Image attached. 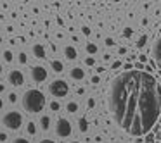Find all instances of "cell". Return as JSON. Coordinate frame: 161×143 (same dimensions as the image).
Here are the masks:
<instances>
[{
  "instance_id": "cell-8",
  "label": "cell",
  "mask_w": 161,
  "mask_h": 143,
  "mask_svg": "<svg viewBox=\"0 0 161 143\" xmlns=\"http://www.w3.org/2000/svg\"><path fill=\"white\" fill-rule=\"evenodd\" d=\"M153 57L156 59V62L161 64V36H158L153 45Z\"/></svg>"
},
{
  "instance_id": "cell-27",
  "label": "cell",
  "mask_w": 161,
  "mask_h": 143,
  "mask_svg": "<svg viewBox=\"0 0 161 143\" xmlns=\"http://www.w3.org/2000/svg\"><path fill=\"white\" fill-rule=\"evenodd\" d=\"M123 35H125V36H130V35H132V29H130V28H125V31H123Z\"/></svg>"
},
{
  "instance_id": "cell-2",
  "label": "cell",
  "mask_w": 161,
  "mask_h": 143,
  "mask_svg": "<svg viewBox=\"0 0 161 143\" xmlns=\"http://www.w3.org/2000/svg\"><path fill=\"white\" fill-rule=\"evenodd\" d=\"M21 104H23V109L28 114H38L45 107V97H43V93L40 90H33L31 88V90H26L23 93Z\"/></svg>"
},
{
  "instance_id": "cell-20",
  "label": "cell",
  "mask_w": 161,
  "mask_h": 143,
  "mask_svg": "<svg viewBox=\"0 0 161 143\" xmlns=\"http://www.w3.org/2000/svg\"><path fill=\"white\" fill-rule=\"evenodd\" d=\"M26 60H28V59H26V54L21 52V54H19V62H21V64H26Z\"/></svg>"
},
{
  "instance_id": "cell-11",
  "label": "cell",
  "mask_w": 161,
  "mask_h": 143,
  "mask_svg": "<svg viewBox=\"0 0 161 143\" xmlns=\"http://www.w3.org/2000/svg\"><path fill=\"white\" fill-rule=\"evenodd\" d=\"M69 76L73 78V79H83L85 73H83V69H80V67H73V69L69 71Z\"/></svg>"
},
{
  "instance_id": "cell-34",
  "label": "cell",
  "mask_w": 161,
  "mask_h": 143,
  "mask_svg": "<svg viewBox=\"0 0 161 143\" xmlns=\"http://www.w3.org/2000/svg\"><path fill=\"white\" fill-rule=\"evenodd\" d=\"M4 90H5V88H4V84H0V93H2Z\"/></svg>"
},
{
  "instance_id": "cell-17",
  "label": "cell",
  "mask_w": 161,
  "mask_h": 143,
  "mask_svg": "<svg viewBox=\"0 0 161 143\" xmlns=\"http://www.w3.org/2000/svg\"><path fill=\"white\" fill-rule=\"evenodd\" d=\"M26 131H28L30 135H35V133H36V128H35V124H33V122H30V124L26 126Z\"/></svg>"
},
{
  "instance_id": "cell-25",
  "label": "cell",
  "mask_w": 161,
  "mask_h": 143,
  "mask_svg": "<svg viewBox=\"0 0 161 143\" xmlns=\"http://www.w3.org/2000/svg\"><path fill=\"white\" fill-rule=\"evenodd\" d=\"M106 45H108V47H113V45H114V42H113V38H106Z\"/></svg>"
},
{
  "instance_id": "cell-16",
  "label": "cell",
  "mask_w": 161,
  "mask_h": 143,
  "mask_svg": "<svg viewBox=\"0 0 161 143\" xmlns=\"http://www.w3.org/2000/svg\"><path fill=\"white\" fill-rule=\"evenodd\" d=\"M4 60L5 62H12V52L11 50H5L4 52Z\"/></svg>"
},
{
  "instance_id": "cell-13",
  "label": "cell",
  "mask_w": 161,
  "mask_h": 143,
  "mask_svg": "<svg viewBox=\"0 0 161 143\" xmlns=\"http://www.w3.org/2000/svg\"><path fill=\"white\" fill-rule=\"evenodd\" d=\"M40 126H42L43 131H47V129L50 128V117L49 115H42V119H40Z\"/></svg>"
},
{
  "instance_id": "cell-31",
  "label": "cell",
  "mask_w": 161,
  "mask_h": 143,
  "mask_svg": "<svg viewBox=\"0 0 161 143\" xmlns=\"http://www.w3.org/2000/svg\"><path fill=\"white\" fill-rule=\"evenodd\" d=\"M146 141H147V143H154V140H153V136H147V138H146Z\"/></svg>"
},
{
  "instance_id": "cell-35",
  "label": "cell",
  "mask_w": 161,
  "mask_h": 143,
  "mask_svg": "<svg viewBox=\"0 0 161 143\" xmlns=\"http://www.w3.org/2000/svg\"><path fill=\"white\" fill-rule=\"evenodd\" d=\"M69 143H80V141H69Z\"/></svg>"
},
{
  "instance_id": "cell-1",
  "label": "cell",
  "mask_w": 161,
  "mask_h": 143,
  "mask_svg": "<svg viewBox=\"0 0 161 143\" xmlns=\"http://www.w3.org/2000/svg\"><path fill=\"white\" fill-rule=\"evenodd\" d=\"M108 104L118 128L144 136L161 114V84L146 71H125L111 81Z\"/></svg>"
},
{
  "instance_id": "cell-15",
  "label": "cell",
  "mask_w": 161,
  "mask_h": 143,
  "mask_svg": "<svg viewBox=\"0 0 161 143\" xmlns=\"http://www.w3.org/2000/svg\"><path fill=\"white\" fill-rule=\"evenodd\" d=\"M66 110H68V112H71V114H75V112L78 110V104H76V102H68Z\"/></svg>"
},
{
  "instance_id": "cell-33",
  "label": "cell",
  "mask_w": 161,
  "mask_h": 143,
  "mask_svg": "<svg viewBox=\"0 0 161 143\" xmlns=\"http://www.w3.org/2000/svg\"><path fill=\"white\" fill-rule=\"evenodd\" d=\"M2 107H4V102H2V98H0V110H2Z\"/></svg>"
},
{
  "instance_id": "cell-24",
  "label": "cell",
  "mask_w": 161,
  "mask_h": 143,
  "mask_svg": "<svg viewBox=\"0 0 161 143\" xmlns=\"http://www.w3.org/2000/svg\"><path fill=\"white\" fill-rule=\"evenodd\" d=\"M12 143H30V141H28V140H26V138H16V140H14V141H12Z\"/></svg>"
},
{
  "instance_id": "cell-36",
  "label": "cell",
  "mask_w": 161,
  "mask_h": 143,
  "mask_svg": "<svg viewBox=\"0 0 161 143\" xmlns=\"http://www.w3.org/2000/svg\"><path fill=\"white\" fill-rule=\"evenodd\" d=\"M0 73H2V66H0Z\"/></svg>"
},
{
  "instance_id": "cell-6",
  "label": "cell",
  "mask_w": 161,
  "mask_h": 143,
  "mask_svg": "<svg viewBox=\"0 0 161 143\" xmlns=\"http://www.w3.org/2000/svg\"><path fill=\"white\" fill-rule=\"evenodd\" d=\"M7 81L12 86H21V84L25 83V76H23V73L19 69H12V71H9V74H7Z\"/></svg>"
},
{
  "instance_id": "cell-30",
  "label": "cell",
  "mask_w": 161,
  "mask_h": 143,
  "mask_svg": "<svg viewBox=\"0 0 161 143\" xmlns=\"http://www.w3.org/2000/svg\"><path fill=\"white\" fill-rule=\"evenodd\" d=\"M83 33H85V35H90V28H87V26H85V28H83Z\"/></svg>"
},
{
  "instance_id": "cell-14",
  "label": "cell",
  "mask_w": 161,
  "mask_h": 143,
  "mask_svg": "<svg viewBox=\"0 0 161 143\" xmlns=\"http://www.w3.org/2000/svg\"><path fill=\"white\" fill-rule=\"evenodd\" d=\"M78 124H80L78 128H80L81 133H87L88 131V122H87V119H85V117H81L80 121H78Z\"/></svg>"
},
{
  "instance_id": "cell-12",
  "label": "cell",
  "mask_w": 161,
  "mask_h": 143,
  "mask_svg": "<svg viewBox=\"0 0 161 143\" xmlns=\"http://www.w3.org/2000/svg\"><path fill=\"white\" fill-rule=\"evenodd\" d=\"M50 67H52L54 73H63V69H64L61 60H52V62H50Z\"/></svg>"
},
{
  "instance_id": "cell-29",
  "label": "cell",
  "mask_w": 161,
  "mask_h": 143,
  "mask_svg": "<svg viewBox=\"0 0 161 143\" xmlns=\"http://www.w3.org/2000/svg\"><path fill=\"white\" fill-rule=\"evenodd\" d=\"M7 140V135L5 133H0V141H5Z\"/></svg>"
},
{
  "instance_id": "cell-21",
  "label": "cell",
  "mask_w": 161,
  "mask_h": 143,
  "mask_svg": "<svg viewBox=\"0 0 161 143\" xmlns=\"http://www.w3.org/2000/svg\"><path fill=\"white\" fill-rule=\"evenodd\" d=\"M16 100H18V95H16V93H9V102H11V104H14Z\"/></svg>"
},
{
  "instance_id": "cell-9",
  "label": "cell",
  "mask_w": 161,
  "mask_h": 143,
  "mask_svg": "<svg viewBox=\"0 0 161 143\" xmlns=\"http://www.w3.org/2000/svg\"><path fill=\"white\" fill-rule=\"evenodd\" d=\"M33 55L36 59H45V49H43V45H40V43L33 45Z\"/></svg>"
},
{
  "instance_id": "cell-3",
  "label": "cell",
  "mask_w": 161,
  "mask_h": 143,
  "mask_svg": "<svg viewBox=\"0 0 161 143\" xmlns=\"http://www.w3.org/2000/svg\"><path fill=\"white\" fill-rule=\"evenodd\" d=\"M2 124L7 129H11V131H18L23 126V115L16 110H9V112H5L4 117H2Z\"/></svg>"
},
{
  "instance_id": "cell-23",
  "label": "cell",
  "mask_w": 161,
  "mask_h": 143,
  "mask_svg": "<svg viewBox=\"0 0 161 143\" xmlns=\"http://www.w3.org/2000/svg\"><path fill=\"white\" fill-rule=\"evenodd\" d=\"M59 107L61 105L57 104V102H52V104H50V109H52V110H59Z\"/></svg>"
},
{
  "instance_id": "cell-28",
  "label": "cell",
  "mask_w": 161,
  "mask_h": 143,
  "mask_svg": "<svg viewBox=\"0 0 161 143\" xmlns=\"http://www.w3.org/2000/svg\"><path fill=\"white\" fill-rule=\"evenodd\" d=\"M38 143H56V141H52V140H49V138H43V140H40Z\"/></svg>"
},
{
  "instance_id": "cell-7",
  "label": "cell",
  "mask_w": 161,
  "mask_h": 143,
  "mask_svg": "<svg viewBox=\"0 0 161 143\" xmlns=\"http://www.w3.org/2000/svg\"><path fill=\"white\" fill-rule=\"evenodd\" d=\"M31 79L35 83H43L47 79V69L42 66H35L31 67Z\"/></svg>"
},
{
  "instance_id": "cell-19",
  "label": "cell",
  "mask_w": 161,
  "mask_h": 143,
  "mask_svg": "<svg viewBox=\"0 0 161 143\" xmlns=\"http://www.w3.org/2000/svg\"><path fill=\"white\" fill-rule=\"evenodd\" d=\"M146 42H147V36H140L139 42H137V47H139V49H140V47H144V45H146Z\"/></svg>"
},
{
  "instance_id": "cell-26",
  "label": "cell",
  "mask_w": 161,
  "mask_h": 143,
  "mask_svg": "<svg viewBox=\"0 0 161 143\" xmlns=\"http://www.w3.org/2000/svg\"><path fill=\"white\" fill-rule=\"evenodd\" d=\"M118 67H121V62H119V60H116V62H113V69H118Z\"/></svg>"
},
{
  "instance_id": "cell-32",
  "label": "cell",
  "mask_w": 161,
  "mask_h": 143,
  "mask_svg": "<svg viewBox=\"0 0 161 143\" xmlns=\"http://www.w3.org/2000/svg\"><path fill=\"white\" fill-rule=\"evenodd\" d=\"M92 83H99V76H94V78H92Z\"/></svg>"
},
{
  "instance_id": "cell-5",
  "label": "cell",
  "mask_w": 161,
  "mask_h": 143,
  "mask_svg": "<svg viewBox=\"0 0 161 143\" xmlns=\"http://www.w3.org/2000/svg\"><path fill=\"white\" fill-rule=\"evenodd\" d=\"M71 131H73V128H71V122L68 121V119L64 117H59L56 122V135L59 136V138H68V136L71 135Z\"/></svg>"
},
{
  "instance_id": "cell-18",
  "label": "cell",
  "mask_w": 161,
  "mask_h": 143,
  "mask_svg": "<svg viewBox=\"0 0 161 143\" xmlns=\"http://www.w3.org/2000/svg\"><path fill=\"white\" fill-rule=\"evenodd\" d=\"M87 52H88V54H95V52H97V45H94V43H88V45H87Z\"/></svg>"
},
{
  "instance_id": "cell-10",
  "label": "cell",
  "mask_w": 161,
  "mask_h": 143,
  "mask_svg": "<svg viewBox=\"0 0 161 143\" xmlns=\"http://www.w3.org/2000/svg\"><path fill=\"white\" fill-rule=\"evenodd\" d=\"M64 55H66V59L68 60H75L76 59V49L75 47H71V45H68V47H64Z\"/></svg>"
},
{
  "instance_id": "cell-4",
  "label": "cell",
  "mask_w": 161,
  "mask_h": 143,
  "mask_svg": "<svg viewBox=\"0 0 161 143\" xmlns=\"http://www.w3.org/2000/svg\"><path fill=\"white\" fill-rule=\"evenodd\" d=\"M49 91L52 97L56 98H63L68 95V91H69V86H68V83L64 79H54L52 83L49 84Z\"/></svg>"
},
{
  "instance_id": "cell-22",
  "label": "cell",
  "mask_w": 161,
  "mask_h": 143,
  "mask_svg": "<svg viewBox=\"0 0 161 143\" xmlns=\"http://www.w3.org/2000/svg\"><path fill=\"white\" fill-rule=\"evenodd\" d=\"M94 62L95 60L92 59V57H87V59H85V64H87V66H94Z\"/></svg>"
}]
</instances>
